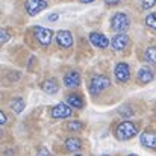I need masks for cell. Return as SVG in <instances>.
I'll list each match as a JSON object with an SVG mask.
<instances>
[{
	"label": "cell",
	"mask_w": 156,
	"mask_h": 156,
	"mask_svg": "<svg viewBox=\"0 0 156 156\" xmlns=\"http://www.w3.org/2000/svg\"><path fill=\"white\" fill-rule=\"evenodd\" d=\"M41 88H43V91L47 93V94H56V93L59 91V85H58V82H56L55 79L44 80V82L41 83Z\"/></svg>",
	"instance_id": "obj_15"
},
{
	"label": "cell",
	"mask_w": 156,
	"mask_h": 156,
	"mask_svg": "<svg viewBox=\"0 0 156 156\" xmlns=\"http://www.w3.org/2000/svg\"><path fill=\"white\" fill-rule=\"evenodd\" d=\"M82 3H91V2H94V0H80Z\"/></svg>",
	"instance_id": "obj_28"
},
{
	"label": "cell",
	"mask_w": 156,
	"mask_h": 156,
	"mask_svg": "<svg viewBox=\"0 0 156 156\" xmlns=\"http://www.w3.org/2000/svg\"><path fill=\"white\" fill-rule=\"evenodd\" d=\"M67 102H68V105H70L71 108H74V109H80V108L83 106V100H82L80 96H77V94H70V96L67 97Z\"/></svg>",
	"instance_id": "obj_16"
},
{
	"label": "cell",
	"mask_w": 156,
	"mask_h": 156,
	"mask_svg": "<svg viewBox=\"0 0 156 156\" xmlns=\"http://www.w3.org/2000/svg\"><path fill=\"white\" fill-rule=\"evenodd\" d=\"M76 156H82V155H76Z\"/></svg>",
	"instance_id": "obj_31"
},
{
	"label": "cell",
	"mask_w": 156,
	"mask_h": 156,
	"mask_svg": "<svg viewBox=\"0 0 156 156\" xmlns=\"http://www.w3.org/2000/svg\"><path fill=\"white\" fill-rule=\"evenodd\" d=\"M121 115H124V117H130V115H133V111L130 109V106H123V108H120V111H118Z\"/></svg>",
	"instance_id": "obj_21"
},
{
	"label": "cell",
	"mask_w": 156,
	"mask_h": 156,
	"mask_svg": "<svg viewBox=\"0 0 156 156\" xmlns=\"http://www.w3.org/2000/svg\"><path fill=\"white\" fill-rule=\"evenodd\" d=\"M155 79V74H153V70L149 68V67H141L140 71H138V80L141 83H149Z\"/></svg>",
	"instance_id": "obj_13"
},
{
	"label": "cell",
	"mask_w": 156,
	"mask_h": 156,
	"mask_svg": "<svg viewBox=\"0 0 156 156\" xmlns=\"http://www.w3.org/2000/svg\"><path fill=\"white\" fill-rule=\"evenodd\" d=\"M11 109H12V111H15L17 114L23 112V109H24V100H23L21 97L14 99V100L11 102Z\"/></svg>",
	"instance_id": "obj_17"
},
{
	"label": "cell",
	"mask_w": 156,
	"mask_h": 156,
	"mask_svg": "<svg viewBox=\"0 0 156 156\" xmlns=\"http://www.w3.org/2000/svg\"><path fill=\"white\" fill-rule=\"evenodd\" d=\"M127 156H138V155H127Z\"/></svg>",
	"instance_id": "obj_29"
},
{
	"label": "cell",
	"mask_w": 156,
	"mask_h": 156,
	"mask_svg": "<svg viewBox=\"0 0 156 156\" xmlns=\"http://www.w3.org/2000/svg\"><path fill=\"white\" fill-rule=\"evenodd\" d=\"M9 38H11L9 32H8L6 29H2V32H0V43H2V44H5L6 41H9Z\"/></svg>",
	"instance_id": "obj_22"
},
{
	"label": "cell",
	"mask_w": 156,
	"mask_h": 156,
	"mask_svg": "<svg viewBox=\"0 0 156 156\" xmlns=\"http://www.w3.org/2000/svg\"><path fill=\"white\" fill-rule=\"evenodd\" d=\"M6 123V115H5V112H0V124L3 126Z\"/></svg>",
	"instance_id": "obj_25"
},
{
	"label": "cell",
	"mask_w": 156,
	"mask_h": 156,
	"mask_svg": "<svg viewBox=\"0 0 156 156\" xmlns=\"http://www.w3.org/2000/svg\"><path fill=\"white\" fill-rule=\"evenodd\" d=\"M155 5H156V0H143V8L144 9H150Z\"/></svg>",
	"instance_id": "obj_23"
},
{
	"label": "cell",
	"mask_w": 156,
	"mask_h": 156,
	"mask_svg": "<svg viewBox=\"0 0 156 156\" xmlns=\"http://www.w3.org/2000/svg\"><path fill=\"white\" fill-rule=\"evenodd\" d=\"M136 132H138V127L132 121H121L117 126V129H115V135L121 141H126V140L133 138L136 135Z\"/></svg>",
	"instance_id": "obj_1"
},
{
	"label": "cell",
	"mask_w": 156,
	"mask_h": 156,
	"mask_svg": "<svg viewBox=\"0 0 156 156\" xmlns=\"http://www.w3.org/2000/svg\"><path fill=\"white\" fill-rule=\"evenodd\" d=\"M46 8H47V2L46 0H26L24 2V9H26V12L30 17L37 15L38 12L44 11Z\"/></svg>",
	"instance_id": "obj_4"
},
{
	"label": "cell",
	"mask_w": 156,
	"mask_h": 156,
	"mask_svg": "<svg viewBox=\"0 0 156 156\" xmlns=\"http://www.w3.org/2000/svg\"><path fill=\"white\" fill-rule=\"evenodd\" d=\"M129 24H130V20H129V17L124 12H117L112 17V20H111V27L115 32H121L123 34L129 27Z\"/></svg>",
	"instance_id": "obj_3"
},
{
	"label": "cell",
	"mask_w": 156,
	"mask_h": 156,
	"mask_svg": "<svg viewBox=\"0 0 156 156\" xmlns=\"http://www.w3.org/2000/svg\"><path fill=\"white\" fill-rule=\"evenodd\" d=\"M146 24H147L149 27H152V29L156 30V12L149 14V15L146 17Z\"/></svg>",
	"instance_id": "obj_20"
},
{
	"label": "cell",
	"mask_w": 156,
	"mask_h": 156,
	"mask_svg": "<svg viewBox=\"0 0 156 156\" xmlns=\"http://www.w3.org/2000/svg\"><path fill=\"white\" fill-rule=\"evenodd\" d=\"M90 41L94 47H99V49H106L111 44V41L105 37L103 34H99V32H91L90 34Z\"/></svg>",
	"instance_id": "obj_7"
},
{
	"label": "cell",
	"mask_w": 156,
	"mask_h": 156,
	"mask_svg": "<svg viewBox=\"0 0 156 156\" xmlns=\"http://www.w3.org/2000/svg\"><path fill=\"white\" fill-rule=\"evenodd\" d=\"M37 156H52V155H50V152H49V150H47L46 147H41V149L38 150Z\"/></svg>",
	"instance_id": "obj_24"
},
{
	"label": "cell",
	"mask_w": 156,
	"mask_h": 156,
	"mask_svg": "<svg viewBox=\"0 0 156 156\" xmlns=\"http://www.w3.org/2000/svg\"><path fill=\"white\" fill-rule=\"evenodd\" d=\"M127 44H129V37L124 34H118L111 40V46L114 50H123L127 47Z\"/></svg>",
	"instance_id": "obj_10"
},
{
	"label": "cell",
	"mask_w": 156,
	"mask_h": 156,
	"mask_svg": "<svg viewBox=\"0 0 156 156\" xmlns=\"http://www.w3.org/2000/svg\"><path fill=\"white\" fill-rule=\"evenodd\" d=\"M114 74H115V77H117L118 82L124 83V82H127L130 79V68H129V65L126 62H120V64L115 65Z\"/></svg>",
	"instance_id": "obj_6"
},
{
	"label": "cell",
	"mask_w": 156,
	"mask_h": 156,
	"mask_svg": "<svg viewBox=\"0 0 156 156\" xmlns=\"http://www.w3.org/2000/svg\"><path fill=\"white\" fill-rule=\"evenodd\" d=\"M56 41H58V44H59L61 47L68 49V47L73 46V35H71V32H68V30H59V32L56 34Z\"/></svg>",
	"instance_id": "obj_8"
},
{
	"label": "cell",
	"mask_w": 156,
	"mask_h": 156,
	"mask_svg": "<svg viewBox=\"0 0 156 156\" xmlns=\"http://www.w3.org/2000/svg\"><path fill=\"white\" fill-rule=\"evenodd\" d=\"M35 32V37L38 40V43L41 46H49L52 43V37H53V32L50 29H46V27H41V26H37L34 29Z\"/></svg>",
	"instance_id": "obj_5"
},
{
	"label": "cell",
	"mask_w": 156,
	"mask_h": 156,
	"mask_svg": "<svg viewBox=\"0 0 156 156\" xmlns=\"http://www.w3.org/2000/svg\"><path fill=\"white\" fill-rule=\"evenodd\" d=\"M109 87H111V80H109V77H106L103 74H94L90 80V93L93 96L100 94L103 90L109 88Z\"/></svg>",
	"instance_id": "obj_2"
},
{
	"label": "cell",
	"mask_w": 156,
	"mask_h": 156,
	"mask_svg": "<svg viewBox=\"0 0 156 156\" xmlns=\"http://www.w3.org/2000/svg\"><path fill=\"white\" fill-rule=\"evenodd\" d=\"M64 146H65V150H67V152H71V153L79 152V150L82 149V143H80V140H79V138H74V136L67 138L65 143H64Z\"/></svg>",
	"instance_id": "obj_14"
},
{
	"label": "cell",
	"mask_w": 156,
	"mask_h": 156,
	"mask_svg": "<svg viewBox=\"0 0 156 156\" xmlns=\"http://www.w3.org/2000/svg\"><path fill=\"white\" fill-rule=\"evenodd\" d=\"M106 5H111V6H114V5H117V3H120V0H103Z\"/></svg>",
	"instance_id": "obj_26"
},
{
	"label": "cell",
	"mask_w": 156,
	"mask_h": 156,
	"mask_svg": "<svg viewBox=\"0 0 156 156\" xmlns=\"http://www.w3.org/2000/svg\"><path fill=\"white\" fill-rule=\"evenodd\" d=\"M71 115V106L65 103L56 105L52 109V117L53 118H67Z\"/></svg>",
	"instance_id": "obj_9"
},
{
	"label": "cell",
	"mask_w": 156,
	"mask_h": 156,
	"mask_svg": "<svg viewBox=\"0 0 156 156\" xmlns=\"http://www.w3.org/2000/svg\"><path fill=\"white\" fill-rule=\"evenodd\" d=\"M144 58H146L147 62L156 64V47H147L146 52H144Z\"/></svg>",
	"instance_id": "obj_18"
},
{
	"label": "cell",
	"mask_w": 156,
	"mask_h": 156,
	"mask_svg": "<svg viewBox=\"0 0 156 156\" xmlns=\"http://www.w3.org/2000/svg\"><path fill=\"white\" fill-rule=\"evenodd\" d=\"M64 83L65 87L68 88H74V87H79L80 85V74L77 71H68L64 77Z\"/></svg>",
	"instance_id": "obj_11"
},
{
	"label": "cell",
	"mask_w": 156,
	"mask_h": 156,
	"mask_svg": "<svg viewBox=\"0 0 156 156\" xmlns=\"http://www.w3.org/2000/svg\"><path fill=\"white\" fill-rule=\"evenodd\" d=\"M67 129H68L70 132H79V130L83 129V123L79 121V120H76V121H68V123H67Z\"/></svg>",
	"instance_id": "obj_19"
},
{
	"label": "cell",
	"mask_w": 156,
	"mask_h": 156,
	"mask_svg": "<svg viewBox=\"0 0 156 156\" xmlns=\"http://www.w3.org/2000/svg\"><path fill=\"white\" fill-rule=\"evenodd\" d=\"M141 144L149 149H156V132H144L141 133Z\"/></svg>",
	"instance_id": "obj_12"
},
{
	"label": "cell",
	"mask_w": 156,
	"mask_h": 156,
	"mask_svg": "<svg viewBox=\"0 0 156 156\" xmlns=\"http://www.w3.org/2000/svg\"><path fill=\"white\" fill-rule=\"evenodd\" d=\"M102 156H109V155H102Z\"/></svg>",
	"instance_id": "obj_30"
},
{
	"label": "cell",
	"mask_w": 156,
	"mask_h": 156,
	"mask_svg": "<svg viewBox=\"0 0 156 156\" xmlns=\"http://www.w3.org/2000/svg\"><path fill=\"white\" fill-rule=\"evenodd\" d=\"M49 20H50V21H56V20H58V14H52V15H49Z\"/></svg>",
	"instance_id": "obj_27"
}]
</instances>
